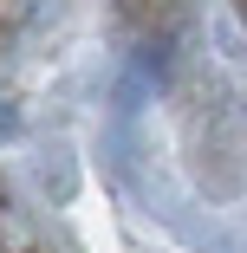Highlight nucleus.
Returning a JSON list of instances; mask_svg holds the SVG:
<instances>
[{
    "mask_svg": "<svg viewBox=\"0 0 247 253\" xmlns=\"http://www.w3.org/2000/svg\"><path fill=\"white\" fill-rule=\"evenodd\" d=\"M234 7H241V20H247V0H234Z\"/></svg>",
    "mask_w": 247,
    "mask_h": 253,
    "instance_id": "obj_1",
    "label": "nucleus"
}]
</instances>
